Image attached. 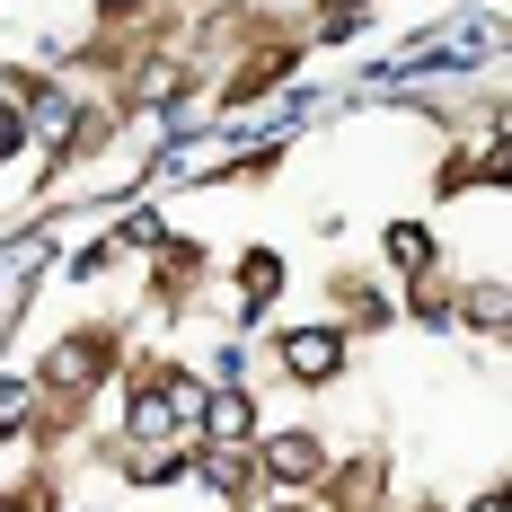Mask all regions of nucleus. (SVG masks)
<instances>
[{
	"label": "nucleus",
	"mask_w": 512,
	"mask_h": 512,
	"mask_svg": "<svg viewBox=\"0 0 512 512\" xmlns=\"http://www.w3.org/2000/svg\"><path fill=\"white\" fill-rule=\"evenodd\" d=\"M336 354H345V345H336L327 327H301V336H283V371H292V380H327V371H336Z\"/></svg>",
	"instance_id": "f257e3e1"
},
{
	"label": "nucleus",
	"mask_w": 512,
	"mask_h": 512,
	"mask_svg": "<svg viewBox=\"0 0 512 512\" xmlns=\"http://www.w3.org/2000/svg\"><path fill=\"white\" fill-rule=\"evenodd\" d=\"M248 424H256V407L239 398V389H221V398H204V433L221 442V451H239V442H248Z\"/></svg>",
	"instance_id": "f03ea898"
},
{
	"label": "nucleus",
	"mask_w": 512,
	"mask_h": 512,
	"mask_svg": "<svg viewBox=\"0 0 512 512\" xmlns=\"http://www.w3.org/2000/svg\"><path fill=\"white\" fill-rule=\"evenodd\" d=\"M265 468H274V477H318V442H309V433H283V442L265 451Z\"/></svg>",
	"instance_id": "7ed1b4c3"
},
{
	"label": "nucleus",
	"mask_w": 512,
	"mask_h": 512,
	"mask_svg": "<svg viewBox=\"0 0 512 512\" xmlns=\"http://www.w3.org/2000/svg\"><path fill=\"white\" fill-rule=\"evenodd\" d=\"M389 256H398V265H424V256H433V239H424V230H415V221H398V230H389Z\"/></svg>",
	"instance_id": "20e7f679"
},
{
	"label": "nucleus",
	"mask_w": 512,
	"mask_h": 512,
	"mask_svg": "<svg viewBox=\"0 0 512 512\" xmlns=\"http://www.w3.org/2000/svg\"><path fill=\"white\" fill-rule=\"evenodd\" d=\"M239 274H248V292H256V301H265V292H274V283H283V265H274V256H248V265H239ZM248 301V309H256Z\"/></svg>",
	"instance_id": "39448f33"
},
{
	"label": "nucleus",
	"mask_w": 512,
	"mask_h": 512,
	"mask_svg": "<svg viewBox=\"0 0 512 512\" xmlns=\"http://www.w3.org/2000/svg\"><path fill=\"white\" fill-rule=\"evenodd\" d=\"M106 9H133V0H106Z\"/></svg>",
	"instance_id": "423d86ee"
}]
</instances>
